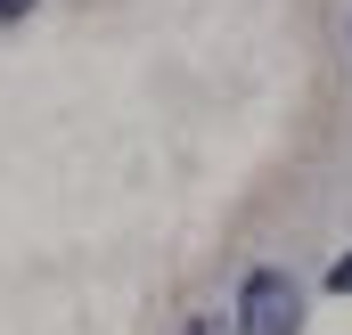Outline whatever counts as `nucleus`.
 <instances>
[{"instance_id": "1", "label": "nucleus", "mask_w": 352, "mask_h": 335, "mask_svg": "<svg viewBox=\"0 0 352 335\" xmlns=\"http://www.w3.org/2000/svg\"><path fill=\"white\" fill-rule=\"evenodd\" d=\"M238 335H303V286L287 270H254L238 294Z\"/></svg>"}, {"instance_id": "4", "label": "nucleus", "mask_w": 352, "mask_h": 335, "mask_svg": "<svg viewBox=\"0 0 352 335\" xmlns=\"http://www.w3.org/2000/svg\"><path fill=\"white\" fill-rule=\"evenodd\" d=\"M25 8H33V0H0V25H16V16H25Z\"/></svg>"}, {"instance_id": "2", "label": "nucleus", "mask_w": 352, "mask_h": 335, "mask_svg": "<svg viewBox=\"0 0 352 335\" xmlns=\"http://www.w3.org/2000/svg\"><path fill=\"white\" fill-rule=\"evenodd\" d=\"M180 335H238V311H197Z\"/></svg>"}, {"instance_id": "3", "label": "nucleus", "mask_w": 352, "mask_h": 335, "mask_svg": "<svg viewBox=\"0 0 352 335\" xmlns=\"http://www.w3.org/2000/svg\"><path fill=\"white\" fill-rule=\"evenodd\" d=\"M328 286H336V294H352V253H336V270H328Z\"/></svg>"}]
</instances>
